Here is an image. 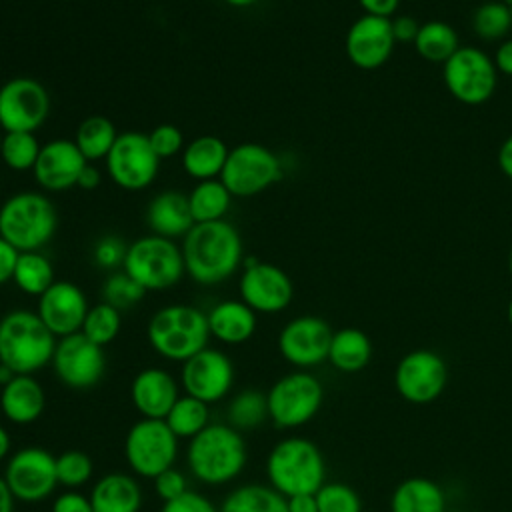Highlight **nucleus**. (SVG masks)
<instances>
[{
  "label": "nucleus",
  "instance_id": "obj_46",
  "mask_svg": "<svg viewBox=\"0 0 512 512\" xmlns=\"http://www.w3.org/2000/svg\"><path fill=\"white\" fill-rule=\"evenodd\" d=\"M152 480H154V490H156V494H158V498L162 502H170V500L182 496L188 490L184 474L180 470H176L174 466L164 470V472H160Z\"/></svg>",
  "mask_w": 512,
  "mask_h": 512
},
{
  "label": "nucleus",
  "instance_id": "obj_11",
  "mask_svg": "<svg viewBox=\"0 0 512 512\" xmlns=\"http://www.w3.org/2000/svg\"><path fill=\"white\" fill-rule=\"evenodd\" d=\"M178 438L166 420L142 418L134 422L124 440V458L130 470L142 478H156L174 466Z\"/></svg>",
  "mask_w": 512,
  "mask_h": 512
},
{
  "label": "nucleus",
  "instance_id": "obj_20",
  "mask_svg": "<svg viewBox=\"0 0 512 512\" xmlns=\"http://www.w3.org/2000/svg\"><path fill=\"white\" fill-rule=\"evenodd\" d=\"M394 46L396 40L392 36L390 18L370 14L356 18L344 38L346 56L360 70H376L384 66L390 60Z\"/></svg>",
  "mask_w": 512,
  "mask_h": 512
},
{
  "label": "nucleus",
  "instance_id": "obj_6",
  "mask_svg": "<svg viewBox=\"0 0 512 512\" xmlns=\"http://www.w3.org/2000/svg\"><path fill=\"white\" fill-rule=\"evenodd\" d=\"M58 228L54 202L42 192H16L0 206V236L18 252L40 250Z\"/></svg>",
  "mask_w": 512,
  "mask_h": 512
},
{
  "label": "nucleus",
  "instance_id": "obj_14",
  "mask_svg": "<svg viewBox=\"0 0 512 512\" xmlns=\"http://www.w3.org/2000/svg\"><path fill=\"white\" fill-rule=\"evenodd\" d=\"M446 360L428 348L410 350L400 358L394 370L396 392L410 404L434 402L448 384Z\"/></svg>",
  "mask_w": 512,
  "mask_h": 512
},
{
  "label": "nucleus",
  "instance_id": "obj_41",
  "mask_svg": "<svg viewBox=\"0 0 512 512\" xmlns=\"http://www.w3.org/2000/svg\"><path fill=\"white\" fill-rule=\"evenodd\" d=\"M144 294L146 290L124 270H114L102 284V302L118 308L120 312L138 304Z\"/></svg>",
  "mask_w": 512,
  "mask_h": 512
},
{
  "label": "nucleus",
  "instance_id": "obj_17",
  "mask_svg": "<svg viewBox=\"0 0 512 512\" xmlns=\"http://www.w3.org/2000/svg\"><path fill=\"white\" fill-rule=\"evenodd\" d=\"M238 294L254 312L276 314L288 308L294 298V284L290 276L276 264L246 258L238 280Z\"/></svg>",
  "mask_w": 512,
  "mask_h": 512
},
{
  "label": "nucleus",
  "instance_id": "obj_43",
  "mask_svg": "<svg viewBox=\"0 0 512 512\" xmlns=\"http://www.w3.org/2000/svg\"><path fill=\"white\" fill-rule=\"evenodd\" d=\"M318 512H362L358 492L344 482H324L316 492Z\"/></svg>",
  "mask_w": 512,
  "mask_h": 512
},
{
  "label": "nucleus",
  "instance_id": "obj_44",
  "mask_svg": "<svg viewBox=\"0 0 512 512\" xmlns=\"http://www.w3.org/2000/svg\"><path fill=\"white\" fill-rule=\"evenodd\" d=\"M126 250H128V244L116 236V234H104L98 238V242L94 244V250H92V260L98 268H104V270H116L124 264V258H126Z\"/></svg>",
  "mask_w": 512,
  "mask_h": 512
},
{
  "label": "nucleus",
  "instance_id": "obj_1",
  "mask_svg": "<svg viewBox=\"0 0 512 512\" xmlns=\"http://www.w3.org/2000/svg\"><path fill=\"white\" fill-rule=\"evenodd\" d=\"M180 248L186 274L202 286L228 280L244 262L242 236L228 220L194 224Z\"/></svg>",
  "mask_w": 512,
  "mask_h": 512
},
{
  "label": "nucleus",
  "instance_id": "obj_34",
  "mask_svg": "<svg viewBox=\"0 0 512 512\" xmlns=\"http://www.w3.org/2000/svg\"><path fill=\"white\" fill-rule=\"evenodd\" d=\"M220 512H288V506L272 486L244 484L224 498Z\"/></svg>",
  "mask_w": 512,
  "mask_h": 512
},
{
  "label": "nucleus",
  "instance_id": "obj_49",
  "mask_svg": "<svg viewBox=\"0 0 512 512\" xmlns=\"http://www.w3.org/2000/svg\"><path fill=\"white\" fill-rule=\"evenodd\" d=\"M52 512H94V510L88 496L68 490L52 502Z\"/></svg>",
  "mask_w": 512,
  "mask_h": 512
},
{
  "label": "nucleus",
  "instance_id": "obj_2",
  "mask_svg": "<svg viewBox=\"0 0 512 512\" xmlns=\"http://www.w3.org/2000/svg\"><path fill=\"white\" fill-rule=\"evenodd\" d=\"M248 460V448L242 432L230 424H208L190 438L186 462L190 472L204 484L220 486L240 476Z\"/></svg>",
  "mask_w": 512,
  "mask_h": 512
},
{
  "label": "nucleus",
  "instance_id": "obj_35",
  "mask_svg": "<svg viewBox=\"0 0 512 512\" xmlns=\"http://www.w3.org/2000/svg\"><path fill=\"white\" fill-rule=\"evenodd\" d=\"M414 48L426 62L444 64L460 48V44L456 30L448 22L428 20L420 24Z\"/></svg>",
  "mask_w": 512,
  "mask_h": 512
},
{
  "label": "nucleus",
  "instance_id": "obj_19",
  "mask_svg": "<svg viewBox=\"0 0 512 512\" xmlns=\"http://www.w3.org/2000/svg\"><path fill=\"white\" fill-rule=\"evenodd\" d=\"M180 382L184 386V394L206 404H214L226 398L232 390L234 364L222 350L206 346L182 362Z\"/></svg>",
  "mask_w": 512,
  "mask_h": 512
},
{
  "label": "nucleus",
  "instance_id": "obj_29",
  "mask_svg": "<svg viewBox=\"0 0 512 512\" xmlns=\"http://www.w3.org/2000/svg\"><path fill=\"white\" fill-rule=\"evenodd\" d=\"M390 512H446V494L434 480L410 476L394 488Z\"/></svg>",
  "mask_w": 512,
  "mask_h": 512
},
{
  "label": "nucleus",
  "instance_id": "obj_45",
  "mask_svg": "<svg viewBox=\"0 0 512 512\" xmlns=\"http://www.w3.org/2000/svg\"><path fill=\"white\" fill-rule=\"evenodd\" d=\"M148 140L160 160L182 154V150L186 146L184 134L174 124H158L156 128H152V132H148Z\"/></svg>",
  "mask_w": 512,
  "mask_h": 512
},
{
  "label": "nucleus",
  "instance_id": "obj_22",
  "mask_svg": "<svg viewBox=\"0 0 512 512\" xmlns=\"http://www.w3.org/2000/svg\"><path fill=\"white\" fill-rule=\"evenodd\" d=\"M86 164L88 160L82 156L74 140L56 138L42 144L32 174L42 190L64 192L76 186Z\"/></svg>",
  "mask_w": 512,
  "mask_h": 512
},
{
  "label": "nucleus",
  "instance_id": "obj_42",
  "mask_svg": "<svg viewBox=\"0 0 512 512\" xmlns=\"http://www.w3.org/2000/svg\"><path fill=\"white\" fill-rule=\"evenodd\" d=\"M92 458L82 450H66L56 456V476L58 484L66 488L84 486L92 478Z\"/></svg>",
  "mask_w": 512,
  "mask_h": 512
},
{
  "label": "nucleus",
  "instance_id": "obj_36",
  "mask_svg": "<svg viewBox=\"0 0 512 512\" xmlns=\"http://www.w3.org/2000/svg\"><path fill=\"white\" fill-rule=\"evenodd\" d=\"M208 404L182 394L178 396V400L174 402V406L170 408V412L166 414V424L168 428L176 434V438H194L198 432H202L210 422H208Z\"/></svg>",
  "mask_w": 512,
  "mask_h": 512
},
{
  "label": "nucleus",
  "instance_id": "obj_30",
  "mask_svg": "<svg viewBox=\"0 0 512 512\" xmlns=\"http://www.w3.org/2000/svg\"><path fill=\"white\" fill-rule=\"evenodd\" d=\"M372 358V342L360 328H340L332 334L328 362L344 374L360 372Z\"/></svg>",
  "mask_w": 512,
  "mask_h": 512
},
{
  "label": "nucleus",
  "instance_id": "obj_60",
  "mask_svg": "<svg viewBox=\"0 0 512 512\" xmlns=\"http://www.w3.org/2000/svg\"><path fill=\"white\" fill-rule=\"evenodd\" d=\"M506 316H508V322H510V326H512V298H510V302H508V308H506Z\"/></svg>",
  "mask_w": 512,
  "mask_h": 512
},
{
  "label": "nucleus",
  "instance_id": "obj_24",
  "mask_svg": "<svg viewBox=\"0 0 512 512\" xmlns=\"http://www.w3.org/2000/svg\"><path fill=\"white\" fill-rule=\"evenodd\" d=\"M146 224L152 230L150 234L170 240L184 238L196 224L190 212L188 194L178 190H164L156 194L146 208Z\"/></svg>",
  "mask_w": 512,
  "mask_h": 512
},
{
  "label": "nucleus",
  "instance_id": "obj_54",
  "mask_svg": "<svg viewBox=\"0 0 512 512\" xmlns=\"http://www.w3.org/2000/svg\"><path fill=\"white\" fill-rule=\"evenodd\" d=\"M288 512H318L316 494H296L286 498Z\"/></svg>",
  "mask_w": 512,
  "mask_h": 512
},
{
  "label": "nucleus",
  "instance_id": "obj_48",
  "mask_svg": "<svg viewBox=\"0 0 512 512\" xmlns=\"http://www.w3.org/2000/svg\"><path fill=\"white\" fill-rule=\"evenodd\" d=\"M392 24V36L396 40V44H414L418 30H420V22L408 14H400L396 18H390Z\"/></svg>",
  "mask_w": 512,
  "mask_h": 512
},
{
  "label": "nucleus",
  "instance_id": "obj_5",
  "mask_svg": "<svg viewBox=\"0 0 512 512\" xmlns=\"http://www.w3.org/2000/svg\"><path fill=\"white\" fill-rule=\"evenodd\" d=\"M146 336L154 352L172 362H186L206 348L210 338L206 314L190 304H170L156 310Z\"/></svg>",
  "mask_w": 512,
  "mask_h": 512
},
{
  "label": "nucleus",
  "instance_id": "obj_32",
  "mask_svg": "<svg viewBox=\"0 0 512 512\" xmlns=\"http://www.w3.org/2000/svg\"><path fill=\"white\" fill-rule=\"evenodd\" d=\"M118 138L116 126L110 118L94 114L84 118L74 134V144L88 162L104 160Z\"/></svg>",
  "mask_w": 512,
  "mask_h": 512
},
{
  "label": "nucleus",
  "instance_id": "obj_16",
  "mask_svg": "<svg viewBox=\"0 0 512 512\" xmlns=\"http://www.w3.org/2000/svg\"><path fill=\"white\" fill-rule=\"evenodd\" d=\"M52 368L58 380L72 390L94 388L106 370L104 348L88 340L82 332L58 338Z\"/></svg>",
  "mask_w": 512,
  "mask_h": 512
},
{
  "label": "nucleus",
  "instance_id": "obj_8",
  "mask_svg": "<svg viewBox=\"0 0 512 512\" xmlns=\"http://www.w3.org/2000/svg\"><path fill=\"white\" fill-rule=\"evenodd\" d=\"M442 80L454 100L478 106L492 98L498 86V70L492 56L478 46H460L444 64Z\"/></svg>",
  "mask_w": 512,
  "mask_h": 512
},
{
  "label": "nucleus",
  "instance_id": "obj_25",
  "mask_svg": "<svg viewBox=\"0 0 512 512\" xmlns=\"http://www.w3.org/2000/svg\"><path fill=\"white\" fill-rule=\"evenodd\" d=\"M46 406L44 388L32 374H16L0 390V410L12 424L36 422Z\"/></svg>",
  "mask_w": 512,
  "mask_h": 512
},
{
  "label": "nucleus",
  "instance_id": "obj_57",
  "mask_svg": "<svg viewBox=\"0 0 512 512\" xmlns=\"http://www.w3.org/2000/svg\"><path fill=\"white\" fill-rule=\"evenodd\" d=\"M10 446H12L10 434L6 432L4 426H0V460H4L10 454Z\"/></svg>",
  "mask_w": 512,
  "mask_h": 512
},
{
  "label": "nucleus",
  "instance_id": "obj_3",
  "mask_svg": "<svg viewBox=\"0 0 512 512\" xmlns=\"http://www.w3.org/2000/svg\"><path fill=\"white\" fill-rule=\"evenodd\" d=\"M56 336L32 310H10L0 318V364L14 374H34L54 356Z\"/></svg>",
  "mask_w": 512,
  "mask_h": 512
},
{
  "label": "nucleus",
  "instance_id": "obj_7",
  "mask_svg": "<svg viewBox=\"0 0 512 512\" xmlns=\"http://www.w3.org/2000/svg\"><path fill=\"white\" fill-rule=\"evenodd\" d=\"M122 270L146 292L168 290L186 274L182 248L164 236L146 234L128 244Z\"/></svg>",
  "mask_w": 512,
  "mask_h": 512
},
{
  "label": "nucleus",
  "instance_id": "obj_63",
  "mask_svg": "<svg viewBox=\"0 0 512 512\" xmlns=\"http://www.w3.org/2000/svg\"><path fill=\"white\" fill-rule=\"evenodd\" d=\"M508 8H510V16H512V0H510V4H508Z\"/></svg>",
  "mask_w": 512,
  "mask_h": 512
},
{
  "label": "nucleus",
  "instance_id": "obj_59",
  "mask_svg": "<svg viewBox=\"0 0 512 512\" xmlns=\"http://www.w3.org/2000/svg\"><path fill=\"white\" fill-rule=\"evenodd\" d=\"M224 2L230 4V6H234V8H248V6L256 4L258 0H224Z\"/></svg>",
  "mask_w": 512,
  "mask_h": 512
},
{
  "label": "nucleus",
  "instance_id": "obj_28",
  "mask_svg": "<svg viewBox=\"0 0 512 512\" xmlns=\"http://www.w3.org/2000/svg\"><path fill=\"white\" fill-rule=\"evenodd\" d=\"M230 148L226 142L214 134H202L192 138L184 150H182V168L184 172L202 182V180H212L220 178L222 168L226 164Z\"/></svg>",
  "mask_w": 512,
  "mask_h": 512
},
{
  "label": "nucleus",
  "instance_id": "obj_62",
  "mask_svg": "<svg viewBox=\"0 0 512 512\" xmlns=\"http://www.w3.org/2000/svg\"><path fill=\"white\" fill-rule=\"evenodd\" d=\"M2 140H4V134L0 132V154H2Z\"/></svg>",
  "mask_w": 512,
  "mask_h": 512
},
{
  "label": "nucleus",
  "instance_id": "obj_52",
  "mask_svg": "<svg viewBox=\"0 0 512 512\" xmlns=\"http://www.w3.org/2000/svg\"><path fill=\"white\" fill-rule=\"evenodd\" d=\"M494 66L500 74L512 76V38H504L494 54Z\"/></svg>",
  "mask_w": 512,
  "mask_h": 512
},
{
  "label": "nucleus",
  "instance_id": "obj_4",
  "mask_svg": "<svg viewBox=\"0 0 512 512\" xmlns=\"http://www.w3.org/2000/svg\"><path fill=\"white\" fill-rule=\"evenodd\" d=\"M266 476L284 498L316 494L326 480V462L312 440L288 436L272 446L266 458Z\"/></svg>",
  "mask_w": 512,
  "mask_h": 512
},
{
  "label": "nucleus",
  "instance_id": "obj_9",
  "mask_svg": "<svg viewBox=\"0 0 512 512\" xmlns=\"http://www.w3.org/2000/svg\"><path fill=\"white\" fill-rule=\"evenodd\" d=\"M322 400V382L312 372L296 370L270 386L266 394L268 418L278 428H298L318 414Z\"/></svg>",
  "mask_w": 512,
  "mask_h": 512
},
{
  "label": "nucleus",
  "instance_id": "obj_23",
  "mask_svg": "<svg viewBox=\"0 0 512 512\" xmlns=\"http://www.w3.org/2000/svg\"><path fill=\"white\" fill-rule=\"evenodd\" d=\"M178 396V382L162 368L140 370L130 386V400L142 418L164 420Z\"/></svg>",
  "mask_w": 512,
  "mask_h": 512
},
{
  "label": "nucleus",
  "instance_id": "obj_58",
  "mask_svg": "<svg viewBox=\"0 0 512 512\" xmlns=\"http://www.w3.org/2000/svg\"><path fill=\"white\" fill-rule=\"evenodd\" d=\"M16 374L8 368V366H4V364H0V386H4V384H8L12 378H14Z\"/></svg>",
  "mask_w": 512,
  "mask_h": 512
},
{
  "label": "nucleus",
  "instance_id": "obj_40",
  "mask_svg": "<svg viewBox=\"0 0 512 512\" xmlns=\"http://www.w3.org/2000/svg\"><path fill=\"white\" fill-rule=\"evenodd\" d=\"M120 326H122L120 310L106 304V302H100V304H94V306L88 308L80 332L88 340H92L94 344L104 348L106 344H110L118 336Z\"/></svg>",
  "mask_w": 512,
  "mask_h": 512
},
{
  "label": "nucleus",
  "instance_id": "obj_50",
  "mask_svg": "<svg viewBox=\"0 0 512 512\" xmlns=\"http://www.w3.org/2000/svg\"><path fill=\"white\" fill-rule=\"evenodd\" d=\"M16 260H18V250L0 236V286L12 280Z\"/></svg>",
  "mask_w": 512,
  "mask_h": 512
},
{
  "label": "nucleus",
  "instance_id": "obj_18",
  "mask_svg": "<svg viewBox=\"0 0 512 512\" xmlns=\"http://www.w3.org/2000/svg\"><path fill=\"white\" fill-rule=\"evenodd\" d=\"M334 330L330 324L312 314L296 316L284 324L278 334V350L282 358L296 368H312L328 360Z\"/></svg>",
  "mask_w": 512,
  "mask_h": 512
},
{
  "label": "nucleus",
  "instance_id": "obj_26",
  "mask_svg": "<svg viewBox=\"0 0 512 512\" xmlns=\"http://www.w3.org/2000/svg\"><path fill=\"white\" fill-rule=\"evenodd\" d=\"M210 336L224 344H242L256 332V312L242 300H222L206 314Z\"/></svg>",
  "mask_w": 512,
  "mask_h": 512
},
{
  "label": "nucleus",
  "instance_id": "obj_37",
  "mask_svg": "<svg viewBox=\"0 0 512 512\" xmlns=\"http://www.w3.org/2000/svg\"><path fill=\"white\" fill-rule=\"evenodd\" d=\"M268 418L266 394L258 390H242L228 404V424L238 432L258 428Z\"/></svg>",
  "mask_w": 512,
  "mask_h": 512
},
{
  "label": "nucleus",
  "instance_id": "obj_53",
  "mask_svg": "<svg viewBox=\"0 0 512 512\" xmlns=\"http://www.w3.org/2000/svg\"><path fill=\"white\" fill-rule=\"evenodd\" d=\"M100 182H102V172H100V168H96L92 162H88V164L82 168L80 176H78L76 188H80V190H94V188L100 186Z\"/></svg>",
  "mask_w": 512,
  "mask_h": 512
},
{
  "label": "nucleus",
  "instance_id": "obj_38",
  "mask_svg": "<svg viewBox=\"0 0 512 512\" xmlns=\"http://www.w3.org/2000/svg\"><path fill=\"white\" fill-rule=\"evenodd\" d=\"M510 28H512L510 8L502 0L484 2L472 14V30L484 42H496L506 38Z\"/></svg>",
  "mask_w": 512,
  "mask_h": 512
},
{
  "label": "nucleus",
  "instance_id": "obj_10",
  "mask_svg": "<svg viewBox=\"0 0 512 512\" xmlns=\"http://www.w3.org/2000/svg\"><path fill=\"white\" fill-rule=\"evenodd\" d=\"M282 178L280 158L264 144L242 142L230 148L220 180L234 198L264 192Z\"/></svg>",
  "mask_w": 512,
  "mask_h": 512
},
{
  "label": "nucleus",
  "instance_id": "obj_21",
  "mask_svg": "<svg viewBox=\"0 0 512 512\" xmlns=\"http://www.w3.org/2000/svg\"><path fill=\"white\" fill-rule=\"evenodd\" d=\"M88 308V300L80 286L70 280H56L42 296H38L36 312L56 338H64L80 332Z\"/></svg>",
  "mask_w": 512,
  "mask_h": 512
},
{
  "label": "nucleus",
  "instance_id": "obj_33",
  "mask_svg": "<svg viewBox=\"0 0 512 512\" xmlns=\"http://www.w3.org/2000/svg\"><path fill=\"white\" fill-rule=\"evenodd\" d=\"M12 282L30 296H42L54 282V266L46 254L40 250L18 252V260L14 266Z\"/></svg>",
  "mask_w": 512,
  "mask_h": 512
},
{
  "label": "nucleus",
  "instance_id": "obj_13",
  "mask_svg": "<svg viewBox=\"0 0 512 512\" xmlns=\"http://www.w3.org/2000/svg\"><path fill=\"white\" fill-rule=\"evenodd\" d=\"M50 114V94L34 78L16 76L0 86V128L4 132H36Z\"/></svg>",
  "mask_w": 512,
  "mask_h": 512
},
{
  "label": "nucleus",
  "instance_id": "obj_61",
  "mask_svg": "<svg viewBox=\"0 0 512 512\" xmlns=\"http://www.w3.org/2000/svg\"><path fill=\"white\" fill-rule=\"evenodd\" d=\"M508 270H510V276H512V248H510V254H508Z\"/></svg>",
  "mask_w": 512,
  "mask_h": 512
},
{
  "label": "nucleus",
  "instance_id": "obj_12",
  "mask_svg": "<svg viewBox=\"0 0 512 512\" xmlns=\"http://www.w3.org/2000/svg\"><path fill=\"white\" fill-rule=\"evenodd\" d=\"M108 178L122 190L138 192L148 188L160 168V158L144 132H120L112 150L104 158Z\"/></svg>",
  "mask_w": 512,
  "mask_h": 512
},
{
  "label": "nucleus",
  "instance_id": "obj_47",
  "mask_svg": "<svg viewBox=\"0 0 512 512\" xmlns=\"http://www.w3.org/2000/svg\"><path fill=\"white\" fill-rule=\"evenodd\" d=\"M160 512H220V508H216L206 496L186 490L182 496L164 502Z\"/></svg>",
  "mask_w": 512,
  "mask_h": 512
},
{
  "label": "nucleus",
  "instance_id": "obj_39",
  "mask_svg": "<svg viewBox=\"0 0 512 512\" xmlns=\"http://www.w3.org/2000/svg\"><path fill=\"white\" fill-rule=\"evenodd\" d=\"M42 144L34 132H4L0 160L14 172L32 170Z\"/></svg>",
  "mask_w": 512,
  "mask_h": 512
},
{
  "label": "nucleus",
  "instance_id": "obj_15",
  "mask_svg": "<svg viewBox=\"0 0 512 512\" xmlns=\"http://www.w3.org/2000/svg\"><path fill=\"white\" fill-rule=\"evenodd\" d=\"M4 480L20 502L46 500L58 486L56 456L40 446L20 448L8 458Z\"/></svg>",
  "mask_w": 512,
  "mask_h": 512
},
{
  "label": "nucleus",
  "instance_id": "obj_51",
  "mask_svg": "<svg viewBox=\"0 0 512 512\" xmlns=\"http://www.w3.org/2000/svg\"><path fill=\"white\" fill-rule=\"evenodd\" d=\"M358 4L364 10V14L390 18L398 10L400 0H358Z\"/></svg>",
  "mask_w": 512,
  "mask_h": 512
},
{
  "label": "nucleus",
  "instance_id": "obj_55",
  "mask_svg": "<svg viewBox=\"0 0 512 512\" xmlns=\"http://www.w3.org/2000/svg\"><path fill=\"white\" fill-rule=\"evenodd\" d=\"M498 166L506 178L512 180V134L500 144L498 150Z\"/></svg>",
  "mask_w": 512,
  "mask_h": 512
},
{
  "label": "nucleus",
  "instance_id": "obj_27",
  "mask_svg": "<svg viewBox=\"0 0 512 512\" xmlns=\"http://www.w3.org/2000/svg\"><path fill=\"white\" fill-rule=\"evenodd\" d=\"M94 512H140L142 490L134 476L110 472L102 476L90 492Z\"/></svg>",
  "mask_w": 512,
  "mask_h": 512
},
{
  "label": "nucleus",
  "instance_id": "obj_31",
  "mask_svg": "<svg viewBox=\"0 0 512 512\" xmlns=\"http://www.w3.org/2000/svg\"><path fill=\"white\" fill-rule=\"evenodd\" d=\"M232 198L234 196L222 184L220 178L198 182L188 194V204H190L194 222L202 224V222L224 220L226 212L230 210Z\"/></svg>",
  "mask_w": 512,
  "mask_h": 512
},
{
  "label": "nucleus",
  "instance_id": "obj_56",
  "mask_svg": "<svg viewBox=\"0 0 512 512\" xmlns=\"http://www.w3.org/2000/svg\"><path fill=\"white\" fill-rule=\"evenodd\" d=\"M14 494L10 492L4 476H0V512H12L14 510Z\"/></svg>",
  "mask_w": 512,
  "mask_h": 512
}]
</instances>
